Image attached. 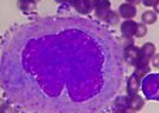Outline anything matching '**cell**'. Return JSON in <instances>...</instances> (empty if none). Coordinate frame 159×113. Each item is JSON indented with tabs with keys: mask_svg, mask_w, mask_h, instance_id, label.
I'll return each instance as SVG.
<instances>
[{
	"mask_svg": "<svg viewBox=\"0 0 159 113\" xmlns=\"http://www.w3.org/2000/svg\"><path fill=\"white\" fill-rule=\"evenodd\" d=\"M137 22L134 19H125L121 24H120V32L124 38H132L136 34V29H137Z\"/></svg>",
	"mask_w": 159,
	"mask_h": 113,
	"instance_id": "3957f363",
	"label": "cell"
},
{
	"mask_svg": "<svg viewBox=\"0 0 159 113\" xmlns=\"http://www.w3.org/2000/svg\"><path fill=\"white\" fill-rule=\"evenodd\" d=\"M139 86H141V79L137 78L135 74H131L127 79V96H135L139 94Z\"/></svg>",
	"mask_w": 159,
	"mask_h": 113,
	"instance_id": "52a82bcc",
	"label": "cell"
},
{
	"mask_svg": "<svg viewBox=\"0 0 159 113\" xmlns=\"http://www.w3.org/2000/svg\"><path fill=\"white\" fill-rule=\"evenodd\" d=\"M126 2H129V4H131V5H139V2H142V0H125Z\"/></svg>",
	"mask_w": 159,
	"mask_h": 113,
	"instance_id": "d6986e66",
	"label": "cell"
},
{
	"mask_svg": "<svg viewBox=\"0 0 159 113\" xmlns=\"http://www.w3.org/2000/svg\"><path fill=\"white\" fill-rule=\"evenodd\" d=\"M76 0H55V2L58 4H70V5H74Z\"/></svg>",
	"mask_w": 159,
	"mask_h": 113,
	"instance_id": "ac0fdd59",
	"label": "cell"
},
{
	"mask_svg": "<svg viewBox=\"0 0 159 113\" xmlns=\"http://www.w3.org/2000/svg\"><path fill=\"white\" fill-rule=\"evenodd\" d=\"M113 113H136L135 111L130 110V108H116Z\"/></svg>",
	"mask_w": 159,
	"mask_h": 113,
	"instance_id": "2e32d148",
	"label": "cell"
},
{
	"mask_svg": "<svg viewBox=\"0 0 159 113\" xmlns=\"http://www.w3.org/2000/svg\"><path fill=\"white\" fill-rule=\"evenodd\" d=\"M142 91L148 100L159 101V74H149L143 78Z\"/></svg>",
	"mask_w": 159,
	"mask_h": 113,
	"instance_id": "6da1fadb",
	"label": "cell"
},
{
	"mask_svg": "<svg viewBox=\"0 0 159 113\" xmlns=\"http://www.w3.org/2000/svg\"><path fill=\"white\" fill-rule=\"evenodd\" d=\"M17 6L22 12H32L37 9L34 0H17Z\"/></svg>",
	"mask_w": 159,
	"mask_h": 113,
	"instance_id": "30bf717a",
	"label": "cell"
},
{
	"mask_svg": "<svg viewBox=\"0 0 159 113\" xmlns=\"http://www.w3.org/2000/svg\"><path fill=\"white\" fill-rule=\"evenodd\" d=\"M124 57H125V60H126L130 65L135 66L136 62L139 61V48L135 46V45L126 46L125 50H124Z\"/></svg>",
	"mask_w": 159,
	"mask_h": 113,
	"instance_id": "8992f818",
	"label": "cell"
},
{
	"mask_svg": "<svg viewBox=\"0 0 159 113\" xmlns=\"http://www.w3.org/2000/svg\"><path fill=\"white\" fill-rule=\"evenodd\" d=\"M141 19H142V23H144L146 26H149V24H153L156 23L157 21V14L152 10H147L142 14L141 16Z\"/></svg>",
	"mask_w": 159,
	"mask_h": 113,
	"instance_id": "8fae6325",
	"label": "cell"
},
{
	"mask_svg": "<svg viewBox=\"0 0 159 113\" xmlns=\"http://www.w3.org/2000/svg\"><path fill=\"white\" fill-rule=\"evenodd\" d=\"M147 34V26L144 24V23H139L137 24V29H136V34H135V37L136 38H142L144 37Z\"/></svg>",
	"mask_w": 159,
	"mask_h": 113,
	"instance_id": "7c38bea8",
	"label": "cell"
},
{
	"mask_svg": "<svg viewBox=\"0 0 159 113\" xmlns=\"http://www.w3.org/2000/svg\"><path fill=\"white\" fill-rule=\"evenodd\" d=\"M9 105H7V102L4 100V98H0V113H2L5 111V108L7 107Z\"/></svg>",
	"mask_w": 159,
	"mask_h": 113,
	"instance_id": "e0dca14e",
	"label": "cell"
},
{
	"mask_svg": "<svg viewBox=\"0 0 159 113\" xmlns=\"http://www.w3.org/2000/svg\"><path fill=\"white\" fill-rule=\"evenodd\" d=\"M154 12H156L157 15H159V1L157 2V5L154 6Z\"/></svg>",
	"mask_w": 159,
	"mask_h": 113,
	"instance_id": "44dd1931",
	"label": "cell"
},
{
	"mask_svg": "<svg viewBox=\"0 0 159 113\" xmlns=\"http://www.w3.org/2000/svg\"><path fill=\"white\" fill-rule=\"evenodd\" d=\"M2 113H14V110H12L10 106H7V107L5 108V111H4Z\"/></svg>",
	"mask_w": 159,
	"mask_h": 113,
	"instance_id": "ffe728a7",
	"label": "cell"
},
{
	"mask_svg": "<svg viewBox=\"0 0 159 113\" xmlns=\"http://www.w3.org/2000/svg\"><path fill=\"white\" fill-rule=\"evenodd\" d=\"M111 2L110 0H96V4H94V12H96V16L100 19H104L108 14L111 11Z\"/></svg>",
	"mask_w": 159,
	"mask_h": 113,
	"instance_id": "7a4b0ae2",
	"label": "cell"
},
{
	"mask_svg": "<svg viewBox=\"0 0 159 113\" xmlns=\"http://www.w3.org/2000/svg\"><path fill=\"white\" fill-rule=\"evenodd\" d=\"M118 14L121 19H135V16L137 15V9L135 5H131L129 2H124L119 6Z\"/></svg>",
	"mask_w": 159,
	"mask_h": 113,
	"instance_id": "5b68a950",
	"label": "cell"
},
{
	"mask_svg": "<svg viewBox=\"0 0 159 113\" xmlns=\"http://www.w3.org/2000/svg\"><path fill=\"white\" fill-rule=\"evenodd\" d=\"M119 14L118 12H114V11H110L109 14H108V16L104 19V21H107V22H109L110 24H115V23H118V21H119Z\"/></svg>",
	"mask_w": 159,
	"mask_h": 113,
	"instance_id": "4fadbf2b",
	"label": "cell"
},
{
	"mask_svg": "<svg viewBox=\"0 0 159 113\" xmlns=\"http://www.w3.org/2000/svg\"><path fill=\"white\" fill-rule=\"evenodd\" d=\"M143 106H144V100L142 96H139V94L135 96H129V108L130 110L139 112L143 108Z\"/></svg>",
	"mask_w": 159,
	"mask_h": 113,
	"instance_id": "ba28073f",
	"label": "cell"
},
{
	"mask_svg": "<svg viewBox=\"0 0 159 113\" xmlns=\"http://www.w3.org/2000/svg\"><path fill=\"white\" fill-rule=\"evenodd\" d=\"M158 1L159 0H142V4H143L146 7H154Z\"/></svg>",
	"mask_w": 159,
	"mask_h": 113,
	"instance_id": "5bb4252c",
	"label": "cell"
},
{
	"mask_svg": "<svg viewBox=\"0 0 159 113\" xmlns=\"http://www.w3.org/2000/svg\"><path fill=\"white\" fill-rule=\"evenodd\" d=\"M151 62H152V66L153 67H156V68H158L159 69V54H154V56L151 58Z\"/></svg>",
	"mask_w": 159,
	"mask_h": 113,
	"instance_id": "9a60e30c",
	"label": "cell"
},
{
	"mask_svg": "<svg viewBox=\"0 0 159 113\" xmlns=\"http://www.w3.org/2000/svg\"><path fill=\"white\" fill-rule=\"evenodd\" d=\"M156 54V45L153 43H144L141 48H139V56L144 57V58H148L151 60L152 57L154 56Z\"/></svg>",
	"mask_w": 159,
	"mask_h": 113,
	"instance_id": "9c48e42d",
	"label": "cell"
},
{
	"mask_svg": "<svg viewBox=\"0 0 159 113\" xmlns=\"http://www.w3.org/2000/svg\"><path fill=\"white\" fill-rule=\"evenodd\" d=\"M94 4H96V0H76L72 6L80 15H88L93 11Z\"/></svg>",
	"mask_w": 159,
	"mask_h": 113,
	"instance_id": "277c9868",
	"label": "cell"
}]
</instances>
